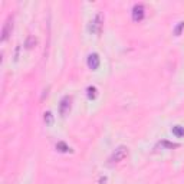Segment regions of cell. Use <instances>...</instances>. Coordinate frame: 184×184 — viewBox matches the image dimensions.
Returning a JSON list of instances; mask_svg holds the SVG:
<instances>
[{
    "label": "cell",
    "instance_id": "8fae6325",
    "mask_svg": "<svg viewBox=\"0 0 184 184\" xmlns=\"http://www.w3.org/2000/svg\"><path fill=\"white\" fill-rule=\"evenodd\" d=\"M183 29H184V22H181V23L177 26V29H176V35L178 36V35L181 33V30H183Z\"/></svg>",
    "mask_w": 184,
    "mask_h": 184
},
{
    "label": "cell",
    "instance_id": "6da1fadb",
    "mask_svg": "<svg viewBox=\"0 0 184 184\" xmlns=\"http://www.w3.org/2000/svg\"><path fill=\"white\" fill-rule=\"evenodd\" d=\"M102 24H104V16L102 13H96L95 17L91 20L89 23V32L92 35H99L102 30Z\"/></svg>",
    "mask_w": 184,
    "mask_h": 184
},
{
    "label": "cell",
    "instance_id": "7a4b0ae2",
    "mask_svg": "<svg viewBox=\"0 0 184 184\" xmlns=\"http://www.w3.org/2000/svg\"><path fill=\"white\" fill-rule=\"evenodd\" d=\"M128 155V148L124 145L118 147L115 151L112 153V155H111V158H109V161L111 163H121V161L124 160V158Z\"/></svg>",
    "mask_w": 184,
    "mask_h": 184
},
{
    "label": "cell",
    "instance_id": "7c38bea8",
    "mask_svg": "<svg viewBox=\"0 0 184 184\" xmlns=\"http://www.w3.org/2000/svg\"><path fill=\"white\" fill-rule=\"evenodd\" d=\"M163 145H165V147H170V148H174V147H177V145H176V144L167 143V141H163Z\"/></svg>",
    "mask_w": 184,
    "mask_h": 184
},
{
    "label": "cell",
    "instance_id": "277c9868",
    "mask_svg": "<svg viewBox=\"0 0 184 184\" xmlns=\"http://www.w3.org/2000/svg\"><path fill=\"white\" fill-rule=\"evenodd\" d=\"M145 16V10H144L143 4H137L133 9V20L134 22H141Z\"/></svg>",
    "mask_w": 184,
    "mask_h": 184
},
{
    "label": "cell",
    "instance_id": "5b68a950",
    "mask_svg": "<svg viewBox=\"0 0 184 184\" xmlns=\"http://www.w3.org/2000/svg\"><path fill=\"white\" fill-rule=\"evenodd\" d=\"M88 66L92 69V71H96L99 68V56L96 53L89 55L88 58Z\"/></svg>",
    "mask_w": 184,
    "mask_h": 184
},
{
    "label": "cell",
    "instance_id": "ba28073f",
    "mask_svg": "<svg viewBox=\"0 0 184 184\" xmlns=\"http://www.w3.org/2000/svg\"><path fill=\"white\" fill-rule=\"evenodd\" d=\"M56 150H58V151H61V153H68V151L71 150V148H69V147L66 145V144L63 143V141H61V143H58V144H56Z\"/></svg>",
    "mask_w": 184,
    "mask_h": 184
},
{
    "label": "cell",
    "instance_id": "30bf717a",
    "mask_svg": "<svg viewBox=\"0 0 184 184\" xmlns=\"http://www.w3.org/2000/svg\"><path fill=\"white\" fill-rule=\"evenodd\" d=\"M88 96L91 99H94L96 96V88H95V86H89V88H88Z\"/></svg>",
    "mask_w": 184,
    "mask_h": 184
},
{
    "label": "cell",
    "instance_id": "52a82bcc",
    "mask_svg": "<svg viewBox=\"0 0 184 184\" xmlns=\"http://www.w3.org/2000/svg\"><path fill=\"white\" fill-rule=\"evenodd\" d=\"M173 134L177 137V138H181V137H184V127H181V125L173 127Z\"/></svg>",
    "mask_w": 184,
    "mask_h": 184
},
{
    "label": "cell",
    "instance_id": "9c48e42d",
    "mask_svg": "<svg viewBox=\"0 0 184 184\" xmlns=\"http://www.w3.org/2000/svg\"><path fill=\"white\" fill-rule=\"evenodd\" d=\"M45 124L48 127H51L53 124V115L51 112H45Z\"/></svg>",
    "mask_w": 184,
    "mask_h": 184
},
{
    "label": "cell",
    "instance_id": "3957f363",
    "mask_svg": "<svg viewBox=\"0 0 184 184\" xmlns=\"http://www.w3.org/2000/svg\"><path fill=\"white\" fill-rule=\"evenodd\" d=\"M12 29H13V19H12V16H9L6 23H4L3 32H2V41L3 42L9 39V36H10V33H12Z\"/></svg>",
    "mask_w": 184,
    "mask_h": 184
},
{
    "label": "cell",
    "instance_id": "8992f818",
    "mask_svg": "<svg viewBox=\"0 0 184 184\" xmlns=\"http://www.w3.org/2000/svg\"><path fill=\"white\" fill-rule=\"evenodd\" d=\"M69 108H71V99H69L68 96H65V98L62 99L61 105H59V112H61V115H65L69 111Z\"/></svg>",
    "mask_w": 184,
    "mask_h": 184
}]
</instances>
